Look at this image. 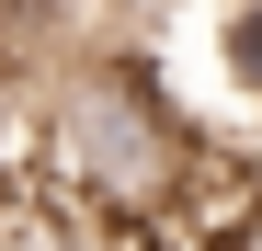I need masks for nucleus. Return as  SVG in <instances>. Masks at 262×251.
<instances>
[{
    "label": "nucleus",
    "mask_w": 262,
    "mask_h": 251,
    "mask_svg": "<svg viewBox=\"0 0 262 251\" xmlns=\"http://www.w3.org/2000/svg\"><path fill=\"white\" fill-rule=\"evenodd\" d=\"M0 251H114V240H103V217H80L69 194L12 172V194H0Z\"/></svg>",
    "instance_id": "f03ea898"
},
{
    "label": "nucleus",
    "mask_w": 262,
    "mask_h": 251,
    "mask_svg": "<svg viewBox=\"0 0 262 251\" xmlns=\"http://www.w3.org/2000/svg\"><path fill=\"white\" fill-rule=\"evenodd\" d=\"M183 149H194V126L171 114L148 57H125V46L46 57V92L23 114V183L69 194L80 217H125L183 172Z\"/></svg>",
    "instance_id": "f257e3e1"
}]
</instances>
